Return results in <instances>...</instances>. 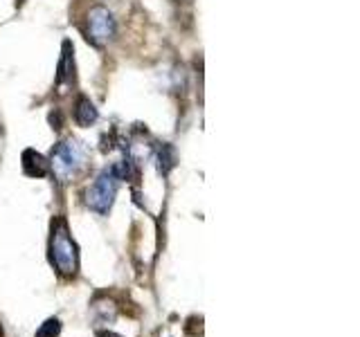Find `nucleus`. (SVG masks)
Segmentation results:
<instances>
[{"instance_id":"4","label":"nucleus","mask_w":360,"mask_h":337,"mask_svg":"<svg viewBox=\"0 0 360 337\" xmlns=\"http://www.w3.org/2000/svg\"><path fill=\"white\" fill-rule=\"evenodd\" d=\"M115 32H117V22H115V18H112V14L104 5H95L93 9L88 11L86 37L93 45H97V48L106 45L108 41H112Z\"/></svg>"},{"instance_id":"9","label":"nucleus","mask_w":360,"mask_h":337,"mask_svg":"<svg viewBox=\"0 0 360 337\" xmlns=\"http://www.w3.org/2000/svg\"><path fill=\"white\" fill-rule=\"evenodd\" d=\"M59 333H61V322L56 319V317H50L37 331V337H59Z\"/></svg>"},{"instance_id":"10","label":"nucleus","mask_w":360,"mask_h":337,"mask_svg":"<svg viewBox=\"0 0 360 337\" xmlns=\"http://www.w3.org/2000/svg\"><path fill=\"white\" fill-rule=\"evenodd\" d=\"M101 337H117V335H101Z\"/></svg>"},{"instance_id":"5","label":"nucleus","mask_w":360,"mask_h":337,"mask_svg":"<svg viewBox=\"0 0 360 337\" xmlns=\"http://www.w3.org/2000/svg\"><path fill=\"white\" fill-rule=\"evenodd\" d=\"M22 171H25V176H30V178H43L50 171V162L34 149H27L22 153Z\"/></svg>"},{"instance_id":"2","label":"nucleus","mask_w":360,"mask_h":337,"mask_svg":"<svg viewBox=\"0 0 360 337\" xmlns=\"http://www.w3.org/2000/svg\"><path fill=\"white\" fill-rule=\"evenodd\" d=\"M50 261L59 270L61 275L72 277L79 267V254L77 245L68 234V227L63 220H56L52 227V239H50Z\"/></svg>"},{"instance_id":"11","label":"nucleus","mask_w":360,"mask_h":337,"mask_svg":"<svg viewBox=\"0 0 360 337\" xmlns=\"http://www.w3.org/2000/svg\"><path fill=\"white\" fill-rule=\"evenodd\" d=\"M0 337H3V329H0Z\"/></svg>"},{"instance_id":"8","label":"nucleus","mask_w":360,"mask_h":337,"mask_svg":"<svg viewBox=\"0 0 360 337\" xmlns=\"http://www.w3.org/2000/svg\"><path fill=\"white\" fill-rule=\"evenodd\" d=\"M75 79V59H72V52H70V43H63V56H61V63H59V74H56V81L63 84V81H72Z\"/></svg>"},{"instance_id":"1","label":"nucleus","mask_w":360,"mask_h":337,"mask_svg":"<svg viewBox=\"0 0 360 337\" xmlns=\"http://www.w3.org/2000/svg\"><path fill=\"white\" fill-rule=\"evenodd\" d=\"M88 166V157L84 146L77 140H63L52 149L50 155V168L54 176L59 178V183H70L77 176L84 173V168Z\"/></svg>"},{"instance_id":"7","label":"nucleus","mask_w":360,"mask_h":337,"mask_svg":"<svg viewBox=\"0 0 360 337\" xmlns=\"http://www.w3.org/2000/svg\"><path fill=\"white\" fill-rule=\"evenodd\" d=\"M155 162H158V171H160L162 176H167L172 168L176 166V151L172 144H160L155 149Z\"/></svg>"},{"instance_id":"6","label":"nucleus","mask_w":360,"mask_h":337,"mask_svg":"<svg viewBox=\"0 0 360 337\" xmlns=\"http://www.w3.org/2000/svg\"><path fill=\"white\" fill-rule=\"evenodd\" d=\"M97 117H99V112H97L93 101H90L88 97H79L77 104H75V121L79 124V126H84V128L93 126V124L97 121Z\"/></svg>"},{"instance_id":"3","label":"nucleus","mask_w":360,"mask_h":337,"mask_svg":"<svg viewBox=\"0 0 360 337\" xmlns=\"http://www.w3.org/2000/svg\"><path fill=\"white\" fill-rule=\"evenodd\" d=\"M120 176L115 171V166H108L106 171H101L97 176V180L93 185L88 187L86 191V205L97 211V213H108L112 200H115V194H117V187H120Z\"/></svg>"}]
</instances>
